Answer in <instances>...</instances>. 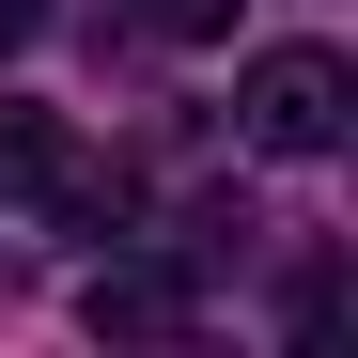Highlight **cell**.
Listing matches in <instances>:
<instances>
[{
	"label": "cell",
	"instance_id": "obj_2",
	"mask_svg": "<svg viewBox=\"0 0 358 358\" xmlns=\"http://www.w3.org/2000/svg\"><path fill=\"white\" fill-rule=\"evenodd\" d=\"M0 203H94V187H78V156H63V125H47V109H0Z\"/></svg>",
	"mask_w": 358,
	"mask_h": 358
},
{
	"label": "cell",
	"instance_id": "obj_4",
	"mask_svg": "<svg viewBox=\"0 0 358 358\" xmlns=\"http://www.w3.org/2000/svg\"><path fill=\"white\" fill-rule=\"evenodd\" d=\"M125 16L171 31V47H218V31H234V0H125Z\"/></svg>",
	"mask_w": 358,
	"mask_h": 358
},
{
	"label": "cell",
	"instance_id": "obj_1",
	"mask_svg": "<svg viewBox=\"0 0 358 358\" xmlns=\"http://www.w3.org/2000/svg\"><path fill=\"white\" fill-rule=\"evenodd\" d=\"M234 125H250V156H343L358 63H343V47H265V63L234 78Z\"/></svg>",
	"mask_w": 358,
	"mask_h": 358
},
{
	"label": "cell",
	"instance_id": "obj_5",
	"mask_svg": "<svg viewBox=\"0 0 358 358\" xmlns=\"http://www.w3.org/2000/svg\"><path fill=\"white\" fill-rule=\"evenodd\" d=\"M31 31H47V0H0V63H16V47H31Z\"/></svg>",
	"mask_w": 358,
	"mask_h": 358
},
{
	"label": "cell",
	"instance_id": "obj_3",
	"mask_svg": "<svg viewBox=\"0 0 358 358\" xmlns=\"http://www.w3.org/2000/svg\"><path fill=\"white\" fill-rule=\"evenodd\" d=\"M94 327H109V343H171V327H187V280H156V265H109V280H94Z\"/></svg>",
	"mask_w": 358,
	"mask_h": 358
}]
</instances>
